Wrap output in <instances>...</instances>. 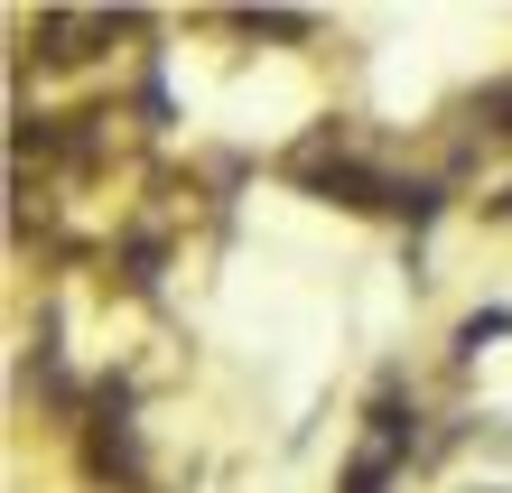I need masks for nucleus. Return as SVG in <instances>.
Instances as JSON below:
<instances>
[{
	"label": "nucleus",
	"mask_w": 512,
	"mask_h": 493,
	"mask_svg": "<svg viewBox=\"0 0 512 493\" xmlns=\"http://www.w3.org/2000/svg\"><path fill=\"white\" fill-rule=\"evenodd\" d=\"M131 19H112V10H47L38 19V56L47 66H84V56H103V38H122Z\"/></svg>",
	"instance_id": "1"
},
{
	"label": "nucleus",
	"mask_w": 512,
	"mask_h": 493,
	"mask_svg": "<svg viewBox=\"0 0 512 493\" xmlns=\"http://www.w3.org/2000/svg\"><path fill=\"white\" fill-rule=\"evenodd\" d=\"M84 466H94L103 484H140V447H131V419H122V400H94V428H84Z\"/></svg>",
	"instance_id": "2"
},
{
	"label": "nucleus",
	"mask_w": 512,
	"mask_h": 493,
	"mask_svg": "<svg viewBox=\"0 0 512 493\" xmlns=\"http://www.w3.org/2000/svg\"><path fill=\"white\" fill-rule=\"evenodd\" d=\"M475 121H485L494 140H512V75H503V84H485V94H475Z\"/></svg>",
	"instance_id": "3"
},
{
	"label": "nucleus",
	"mask_w": 512,
	"mask_h": 493,
	"mask_svg": "<svg viewBox=\"0 0 512 493\" xmlns=\"http://www.w3.org/2000/svg\"><path fill=\"white\" fill-rule=\"evenodd\" d=\"M382 475H391V456H382V447H364V456L345 466V493H382Z\"/></svg>",
	"instance_id": "4"
}]
</instances>
